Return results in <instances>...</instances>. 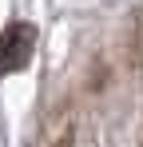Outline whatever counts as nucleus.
I'll use <instances>...</instances> for the list:
<instances>
[{"label": "nucleus", "mask_w": 143, "mask_h": 147, "mask_svg": "<svg viewBox=\"0 0 143 147\" xmlns=\"http://www.w3.org/2000/svg\"><path fill=\"white\" fill-rule=\"evenodd\" d=\"M32 52H36V28L32 24H8L0 32V76L28 68Z\"/></svg>", "instance_id": "f257e3e1"}]
</instances>
